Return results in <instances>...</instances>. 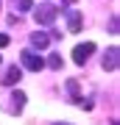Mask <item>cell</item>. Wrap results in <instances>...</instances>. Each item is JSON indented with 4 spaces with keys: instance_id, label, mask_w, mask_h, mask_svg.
Masks as SVG:
<instances>
[{
    "instance_id": "14",
    "label": "cell",
    "mask_w": 120,
    "mask_h": 125,
    "mask_svg": "<svg viewBox=\"0 0 120 125\" xmlns=\"http://www.w3.org/2000/svg\"><path fill=\"white\" fill-rule=\"evenodd\" d=\"M9 42H11L9 36H6V33H0V47H6V45H9Z\"/></svg>"
},
{
    "instance_id": "12",
    "label": "cell",
    "mask_w": 120,
    "mask_h": 125,
    "mask_svg": "<svg viewBox=\"0 0 120 125\" xmlns=\"http://www.w3.org/2000/svg\"><path fill=\"white\" fill-rule=\"evenodd\" d=\"M109 31L117 33V14H112V17H109Z\"/></svg>"
},
{
    "instance_id": "8",
    "label": "cell",
    "mask_w": 120,
    "mask_h": 125,
    "mask_svg": "<svg viewBox=\"0 0 120 125\" xmlns=\"http://www.w3.org/2000/svg\"><path fill=\"white\" fill-rule=\"evenodd\" d=\"M20 78H22V70L17 67V64H14V67H9V70H6V78H3V83H6V86H14Z\"/></svg>"
},
{
    "instance_id": "18",
    "label": "cell",
    "mask_w": 120,
    "mask_h": 125,
    "mask_svg": "<svg viewBox=\"0 0 120 125\" xmlns=\"http://www.w3.org/2000/svg\"><path fill=\"white\" fill-rule=\"evenodd\" d=\"M0 61H3V58H0Z\"/></svg>"
},
{
    "instance_id": "3",
    "label": "cell",
    "mask_w": 120,
    "mask_h": 125,
    "mask_svg": "<svg viewBox=\"0 0 120 125\" xmlns=\"http://www.w3.org/2000/svg\"><path fill=\"white\" fill-rule=\"evenodd\" d=\"M95 53V42H84V45H76V50H73V61L78 64H87V58Z\"/></svg>"
},
{
    "instance_id": "6",
    "label": "cell",
    "mask_w": 120,
    "mask_h": 125,
    "mask_svg": "<svg viewBox=\"0 0 120 125\" xmlns=\"http://www.w3.org/2000/svg\"><path fill=\"white\" fill-rule=\"evenodd\" d=\"M9 100H11V106H9V111H11V114H20L22 108H25V92H14Z\"/></svg>"
},
{
    "instance_id": "9",
    "label": "cell",
    "mask_w": 120,
    "mask_h": 125,
    "mask_svg": "<svg viewBox=\"0 0 120 125\" xmlns=\"http://www.w3.org/2000/svg\"><path fill=\"white\" fill-rule=\"evenodd\" d=\"M67 92H70V97H73V100H76V103L81 100V94H78V81H73V78H70V81H67Z\"/></svg>"
},
{
    "instance_id": "17",
    "label": "cell",
    "mask_w": 120,
    "mask_h": 125,
    "mask_svg": "<svg viewBox=\"0 0 120 125\" xmlns=\"http://www.w3.org/2000/svg\"><path fill=\"white\" fill-rule=\"evenodd\" d=\"M112 125H117V122H112Z\"/></svg>"
},
{
    "instance_id": "7",
    "label": "cell",
    "mask_w": 120,
    "mask_h": 125,
    "mask_svg": "<svg viewBox=\"0 0 120 125\" xmlns=\"http://www.w3.org/2000/svg\"><path fill=\"white\" fill-rule=\"evenodd\" d=\"M31 45H34L36 50H45V47L50 45V36L42 33V31H36V33H31Z\"/></svg>"
},
{
    "instance_id": "11",
    "label": "cell",
    "mask_w": 120,
    "mask_h": 125,
    "mask_svg": "<svg viewBox=\"0 0 120 125\" xmlns=\"http://www.w3.org/2000/svg\"><path fill=\"white\" fill-rule=\"evenodd\" d=\"M17 9L20 11H31L34 9V0H17Z\"/></svg>"
},
{
    "instance_id": "16",
    "label": "cell",
    "mask_w": 120,
    "mask_h": 125,
    "mask_svg": "<svg viewBox=\"0 0 120 125\" xmlns=\"http://www.w3.org/2000/svg\"><path fill=\"white\" fill-rule=\"evenodd\" d=\"M64 3H76V0H64Z\"/></svg>"
},
{
    "instance_id": "13",
    "label": "cell",
    "mask_w": 120,
    "mask_h": 125,
    "mask_svg": "<svg viewBox=\"0 0 120 125\" xmlns=\"http://www.w3.org/2000/svg\"><path fill=\"white\" fill-rule=\"evenodd\" d=\"M78 106L84 108V111H89V108H92V100H84V97H81V100H78Z\"/></svg>"
},
{
    "instance_id": "1",
    "label": "cell",
    "mask_w": 120,
    "mask_h": 125,
    "mask_svg": "<svg viewBox=\"0 0 120 125\" xmlns=\"http://www.w3.org/2000/svg\"><path fill=\"white\" fill-rule=\"evenodd\" d=\"M59 11H62V9H56L53 3H42L39 9L34 11V20H36L39 25H53L56 17H59Z\"/></svg>"
},
{
    "instance_id": "4",
    "label": "cell",
    "mask_w": 120,
    "mask_h": 125,
    "mask_svg": "<svg viewBox=\"0 0 120 125\" xmlns=\"http://www.w3.org/2000/svg\"><path fill=\"white\" fill-rule=\"evenodd\" d=\"M62 14L67 17L70 33H78V31H81V22H84V14H81V11H76V9H67V11H62Z\"/></svg>"
},
{
    "instance_id": "5",
    "label": "cell",
    "mask_w": 120,
    "mask_h": 125,
    "mask_svg": "<svg viewBox=\"0 0 120 125\" xmlns=\"http://www.w3.org/2000/svg\"><path fill=\"white\" fill-rule=\"evenodd\" d=\"M117 64H120V50H117V47H109L106 53H103V70L115 72V70H117Z\"/></svg>"
},
{
    "instance_id": "2",
    "label": "cell",
    "mask_w": 120,
    "mask_h": 125,
    "mask_svg": "<svg viewBox=\"0 0 120 125\" xmlns=\"http://www.w3.org/2000/svg\"><path fill=\"white\" fill-rule=\"evenodd\" d=\"M20 61H22V67H25L28 72H39V70L45 67L42 56H36L34 50H22V53H20Z\"/></svg>"
},
{
    "instance_id": "10",
    "label": "cell",
    "mask_w": 120,
    "mask_h": 125,
    "mask_svg": "<svg viewBox=\"0 0 120 125\" xmlns=\"http://www.w3.org/2000/svg\"><path fill=\"white\" fill-rule=\"evenodd\" d=\"M48 67H50V70H62V67H64L62 56H59V53H50V58H48Z\"/></svg>"
},
{
    "instance_id": "15",
    "label": "cell",
    "mask_w": 120,
    "mask_h": 125,
    "mask_svg": "<svg viewBox=\"0 0 120 125\" xmlns=\"http://www.w3.org/2000/svg\"><path fill=\"white\" fill-rule=\"evenodd\" d=\"M50 125H70V122H50Z\"/></svg>"
}]
</instances>
